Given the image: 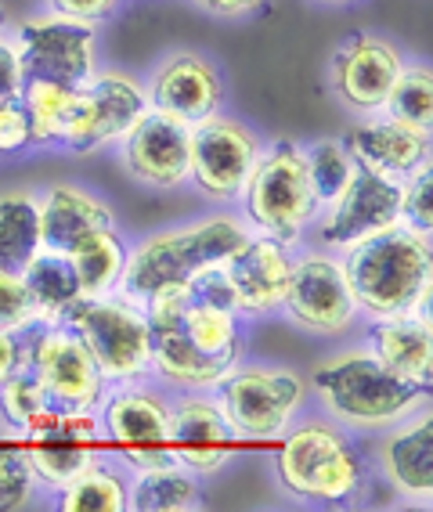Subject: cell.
<instances>
[{
	"label": "cell",
	"instance_id": "obj_12",
	"mask_svg": "<svg viewBox=\"0 0 433 512\" xmlns=\"http://www.w3.org/2000/svg\"><path fill=\"white\" fill-rule=\"evenodd\" d=\"M29 466L37 473L40 491H58L76 473L105 458V433L98 412H73L47 404L19 430Z\"/></svg>",
	"mask_w": 433,
	"mask_h": 512
},
{
	"label": "cell",
	"instance_id": "obj_23",
	"mask_svg": "<svg viewBox=\"0 0 433 512\" xmlns=\"http://www.w3.org/2000/svg\"><path fill=\"white\" fill-rule=\"evenodd\" d=\"M365 347H369L397 379L430 390V383H433L430 307H426V311L372 318L369 332H365Z\"/></svg>",
	"mask_w": 433,
	"mask_h": 512
},
{
	"label": "cell",
	"instance_id": "obj_25",
	"mask_svg": "<svg viewBox=\"0 0 433 512\" xmlns=\"http://www.w3.org/2000/svg\"><path fill=\"white\" fill-rule=\"evenodd\" d=\"M203 505V480L177 462L127 469V512H195Z\"/></svg>",
	"mask_w": 433,
	"mask_h": 512
},
{
	"label": "cell",
	"instance_id": "obj_37",
	"mask_svg": "<svg viewBox=\"0 0 433 512\" xmlns=\"http://www.w3.org/2000/svg\"><path fill=\"white\" fill-rule=\"evenodd\" d=\"M33 148V130L22 101H4L0 105V159L4 156H26Z\"/></svg>",
	"mask_w": 433,
	"mask_h": 512
},
{
	"label": "cell",
	"instance_id": "obj_13",
	"mask_svg": "<svg viewBox=\"0 0 433 512\" xmlns=\"http://www.w3.org/2000/svg\"><path fill=\"white\" fill-rule=\"evenodd\" d=\"M282 314L293 321L296 329L325 339L347 336L358 325L361 311L354 303L347 275H343L340 253H329L322 246L293 253Z\"/></svg>",
	"mask_w": 433,
	"mask_h": 512
},
{
	"label": "cell",
	"instance_id": "obj_7",
	"mask_svg": "<svg viewBox=\"0 0 433 512\" xmlns=\"http://www.w3.org/2000/svg\"><path fill=\"white\" fill-rule=\"evenodd\" d=\"M55 321L80 336L109 386L148 379L152 347H148V318L141 303L120 293L76 296Z\"/></svg>",
	"mask_w": 433,
	"mask_h": 512
},
{
	"label": "cell",
	"instance_id": "obj_4",
	"mask_svg": "<svg viewBox=\"0 0 433 512\" xmlns=\"http://www.w3.org/2000/svg\"><path fill=\"white\" fill-rule=\"evenodd\" d=\"M246 235V220L235 213H210L188 224L152 231L130 246L116 293L145 303L148 296L163 293L170 285H185L195 271L224 260Z\"/></svg>",
	"mask_w": 433,
	"mask_h": 512
},
{
	"label": "cell",
	"instance_id": "obj_3",
	"mask_svg": "<svg viewBox=\"0 0 433 512\" xmlns=\"http://www.w3.org/2000/svg\"><path fill=\"white\" fill-rule=\"evenodd\" d=\"M340 260L361 314L387 318V314L430 307L433 253L430 235H423V231L394 224V228L347 246Z\"/></svg>",
	"mask_w": 433,
	"mask_h": 512
},
{
	"label": "cell",
	"instance_id": "obj_26",
	"mask_svg": "<svg viewBox=\"0 0 433 512\" xmlns=\"http://www.w3.org/2000/svg\"><path fill=\"white\" fill-rule=\"evenodd\" d=\"M40 249V195L29 188L0 192V271H22Z\"/></svg>",
	"mask_w": 433,
	"mask_h": 512
},
{
	"label": "cell",
	"instance_id": "obj_11",
	"mask_svg": "<svg viewBox=\"0 0 433 512\" xmlns=\"http://www.w3.org/2000/svg\"><path fill=\"white\" fill-rule=\"evenodd\" d=\"M11 40L19 47L22 73L26 80L58 83V87H80L102 65L98 58V26L58 11H37L26 15L11 29Z\"/></svg>",
	"mask_w": 433,
	"mask_h": 512
},
{
	"label": "cell",
	"instance_id": "obj_32",
	"mask_svg": "<svg viewBox=\"0 0 433 512\" xmlns=\"http://www.w3.org/2000/svg\"><path fill=\"white\" fill-rule=\"evenodd\" d=\"M40 491V480L29 466V455L22 448V437L15 426L0 419V512L26 509Z\"/></svg>",
	"mask_w": 433,
	"mask_h": 512
},
{
	"label": "cell",
	"instance_id": "obj_41",
	"mask_svg": "<svg viewBox=\"0 0 433 512\" xmlns=\"http://www.w3.org/2000/svg\"><path fill=\"white\" fill-rule=\"evenodd\" d=\"M15 372H22V343H19V332L0 329V386L8 383V379Z\"/></svg>",
	"mask_w": 433,
	"mask_h": 512
},
{
	"label": "cell",
	"instance_id": "obj_40",
	"mask_svg": "<svg viewBox=\"0 0 433 512\" xmlns=\"http://www.w3.org/2000/svg\"><path fill=\"white\" fill-rule=\"evenodd\" d=\"M195 8L213 15V19L224 22H239V19H253L268 0H192Z\"/></svg>",
	"mask_w": 433,
	"mask_h": 512
},
{
	"label": "cell",
	"instance_id": "obj_14",
	"mask_svg": "<svg viewBox=\"0 0 433 512\" xmlns=\"http://www.w3.org/2000/svg\"><path fill=\"white\" fill-rule=\"evenodd\" d=\"M260 152H264V141L249 123L228 116V112H213L192 127V177L188 184L203 199L231 206L246 192V181Z\"/></svg>",
	"mask_w": 433,
	"mask_h": 512
},
{
	"label": "cell",
	"instance_id": "obj_22",
	"mask_svg": "<svg viewBox=\"0 0 433 512\" xmlns=\"http://www.w3.org/2000/svg\"><path fill=\"white\" fill-rule=\"evenodd\" d=\"M340 141L347 145L354 163L397 184L412 177L415 170L430 166V134L408 127V123H397L383 112L361 116Z\"/></svg>",
	"mask_w": 433,
	"mask_h": 512
},
{
	"label": "cell",
	"instance_id": "obj_8",
	"mask_svg": "<svg viewBox=\"0 0 433 512\" xmlns=\"http://www.w3.org/2000/svg\"><path fill=\"white\" fill-rule=\"evenodd\" d=\"M19 343L22 368L44 386L47 401L73 412H98L109 383L94 365L91 350L83 347L69 325L55 318H37L19 329Z\"/></svg>",
	"mask_w": 433,
	"mask_h": 512
},
{
	"label": "cell",
	"instance_id": "obj_16",
	"mask_svg": "<svg viewBox=\"0 0 433 512\" xmlns=\"http://www.w3.org/2000/svg\"><path fill=\"white\" fill-rule=\"evenodd\" d=\"M166 433H170V458L199 480L224 473L242 444L210 390H177V394H170Z\"/></svg>",
	"mask_w": 433,
	"mask_h": 512
},
{
	"label": "cell",
	"instance_id": "obj_34",
	"mask_svg": "<svg viewBox=\"0 0 433 512\" xmlns=\"http://www.w3.org/2000/svg\"><path fill=\"white\" fill-rule=\"evenodd\" d=\"M47 404L51 401H47L44 386H40L26 368L15 372L8 383L0 386V419L8 422V426H15V430H22V426H26L40 408H47Z\"/></svg>",
	"mask_w": 433,
	"mask_h": 512
},
{
	"label": "cell",
	"instance_id": "obj_31",
	"mask_svg": "<svg viewBox=\"0 0 433 512\" xmlns=\"http://www.w3.org/2000/svg\"><path fill=\"white\" fill-rule=\"evenodd\" d=\"M383 116L408 123L415 130H433V73L426 62H405L383 101Z\"/></svg>",
	"mask_w": 433,
	"mask_h": 512
},
{
	"label": "cell",
	"instance_id": "obj_36",
	"mask_svg": "<svg viewBox=\"0 0 433 512\" xmlns=\"http://www.w3.org/2000/svg\"><path fill=\"white\" fill-rule=\"evenodd\" d=\"M37 318H44V314L37 311L19 271H0V329L19 332Z\"/></svg>",
	"mask_w": 433,
	"mask_h": 512
},
{
	"label": "cell",
	"instance_id": "obj_9",
	"mask_svg": "<svg viewBox=\"0 0 433 512\" xmlns=\"http://www.w3.org/2000/svg\"><path fill=\"white\" fill-rule=\"evenodd\" d=\"M152 109L148 105L145 80L98 65L91 80L76 87L73 101V123H69V138L65 148L69 156H98L116 148L130 130L138 127V119Z\"/></svg>",
	"mask_w": 433,
	"mask_h": 512
},
{
	"label": "cell",
	"instance_id": "obj_18",
	"mask_svg": "<svg viewBox=\"0 0 433 512\" xmlns=\"http://www.w3.org/2000/svg\"><path fill=\"white\" fill-rule=\"evenodd\" d=\"M116 156L138 184L156 192H177L192 177V127L148 109L138 127L116 145Z\"/></svg>",
	"mask_w": 433,
	"mask_h": 512
},
{
	"label": "cell",
	"instance_id": "obj_24",
	"mask_svg": "<svg viewBox=\"0 0 433 512\" xmlns=\"http://www.w3.org/2000/svg\"><path fill=\"white\" fill-rule=\"evenodd\" d=\"M40 195V246L69 253L87 235L116 224V213L102 195L87 192L80 184H47Z\"/></svg>",
	"mask_w": 433,
	"mask_h": 512
},
{
	"label": "cell",
	"instance_id": "obj_30",
	"mask_svg": "<svg viewBox=\"0 0 433 512\" xmlns=\"http://www.w3.org/2000/svg\"><path fill=\"white\" fill-rule=\"evenodd\" d=\"M19 275L44 318H58L76 296H83L73 260H69L65 253H55V249H40V253L22 267Z\"/></svg>",
	"mask_w": 433,
	"mask_h": 512
},
{
	"label": "cell",
	"instance_id": "obj_33",
	"mask_svg": "<svg viewBox=\"0 0 433 512\" xmlns=\"http://www.w3.org/2000/svg\"><path fill=\"white\" fill-rule=\"evenodd\" d=\"M304 163L314 199H318L322 210L329 202H336V195L351 184L354 170H358V163H354V156L347 152V145L340 138H318L311 145H304Z\"/></svg>",
	"mask_w": 433,
	"mask_h": 512
},
{
	"label": "cell",
	"instance_id": "obj_15",
	"mask_svg": "<svg viewBox=\"0 0 433 512\" xmlns=\"http://www.w3.org/2000/svg\"><path fill=\"white\" fill-rule=\"evenodd\" d=\"M408 58L390 37L379 33H351L329 58V87L351 116H376L383 112L390 87Z\"/></svg>",
	"mask_w": 433,
	"mask_h": 512
},
{
	"label": "cell",
	"instance_id": "obj_1",
	"mask_svg": "<svg viewBox=\"0 0 433 512\" xmlns=\"http://www.w3.org/2000/svg\"><path fill=\"white\" fill-rule=\"evenodd\" d=\"M322 412L351 433H379L397 419L430 404V390L397 379L369 347H351L325 357L307 375Z\"/></svg>",
	"mask_w": 433,
	"mask_h": 512
},
{
	"label": "cell",
	"instance_id": "obj_20",
	"mask_svg": "<svg viewBox=\"0 0 433 512\" xmlns=\"http://www.w3.org/2000/svg\"><path fill=\"white\" fill-rule=\"evenodd\" d=\"M221 264L231 282V293H235V311L242 318L253 321L282 311V300H286L289 289V271H293V249L268 235L249 231Z\"/></svg>",
	"mask_w": 433,
	"mask_h": 512
},
{
	"label": "cell",
	"instance_id": "obj_21",
	"mask_svg": "<svg viewBox=\"0 0 433 512\" xmlns=\"http://www.w3.org/2000/svg\"><path fill=\"white\" fill-rule=\"evenodd\" d=\"M376 466L387 476L390 491L412 505L433 502V412L423 404L419 412L397 419L394 426L379 430Z\"/></svg>",
	"mask_w": 433,
	"mask_h": 512
},
{
	"label": "cell",
	"instance_id": "obj_27",
	"mask_svg": "<svg viewBox=\"0 0 433 512\" xmlns=\"http://www.w3.org/2000/svg\"><path fill=\"white\" fill-rule=\"evenodd\" d=\"M127 253H130V242L112 228H102L87 235L83 242H76L69 249V260L76 267V278H80V293L83 296H105V293H116V285L123 278V264H127Z\"/></svg>",
	"mask_w": 433,
	"mask_h": 512
},
{
	"label": "cell",
	"instance_id": "obj_19",
	"mask_svg": "<svg viewBox=\"0 0 433 512\" xmlns=\"http://www.w3.org/2000/svg\"><path fill=\"white\" fill-rule=\"evenodd\" d=\"M148 105L163 116H174L188 127L199 119L224 109L228 87H224L221 65L199 51H170L156 62L145 80Z\"/></svg>",
	"mask_w": 433,
	"mask_h": 512
},
{
	"label": "cell",
	"instance_id": "obj_28",
	"mask_svg": "<svg viewBox=\"0 0 433 512\" xmlns=\"http://www.w3.org/2000/svg\"><path fill=\"white\" fill-rule=\"evenodd\" d=\"M19 101L29 116L33 148L62 152L65 138H69V123H73V101H76L73 87H58V83H44V80H26Z\"/></svg>",
	"mask_w": 433,
	"mask_h": 512
},
{
	"label": "cell",
	"instance_id": "obj_5",
	"mask_svg": "<svg viewBox=\"0 0 433 512\" xmlns=\"http://www.w3.org/2000/svg\"><path fill=\"white\" fill-rule=\"evenodd\" d=\"M239 202L249 231L275 238L289 249L300 246L322 213L307 177L304 145L293 138H275L264 145Z\"/></svg>",
	"mask_w": 433,
	"mask_h": 512
},
{
	"label": "cell",
	"instance_id": "obj_2",
	"mask_svg": "<svg viewBox=\"0 0 433 512\" xmlns=\"http://www.w3.org/2000/svg\"><path fill=\"white\" fill-rule=\"evenodd\" d=\"M278 484L289 498L304 505H340L358 502L369 487V462L347 426L336 419H296L278 440L275 455Z\"/></svg>",
	"mask_w": 433,
	"mask_h": 512
},
{
	"label": "cell",
	"instance_id": "obj_6",
	"mask_svg": "<svg viewBox=\"0 0 433 512\" xmlns=\"http://www.w3.org/2000/svg\"><path fill=\"white\" fill-rule=\"evenodd\" d=\"M224 419L242 444H275L300 419L307 379L286 365H239L224 372L210 390Z\"/></svg>",
	"mask_w": 433,
	"mask_h": 512
},
{
	"label": "cell",
	"instance_id": "obj_35",
	"mask_svg": "<svg viewBox=\"0 0 433 512\" xmlns=\"http://www.w3.org/2000/svg\"><path fill=\"white\" fill-rule=\"evenodd\" d=\"M401 224L423 235L433 231V166H423L401 181Z\"/></svg>",
	"mask_w": 433,
	"mask_h": 512
},
{
	"label": "cell",
	"instance_id": "obj_43",
	"mask_svg": "<svg viewBox=\"0 0 433 512\" xmlns=\"http://www.w3.org/2000/svg\"><path fill=\"white\" fill-rule=\"evenodd\" d=\"M0 33H8V11H4V4H0Z\"/></svg>",
	"mask_w": 433,
	"mask_h": 512
},
{
	"label": "cell",
	"instance_id": "obj_17",
	"mask_svg": "<svg viewBox=\"0 0 433 512\" xmlns=\"http://www.w3.org/2000/svg\"><path fill=\"white\" fill-rule=\"evenodd\" d=\"M394 224H401V184L358 166L351 184L318 213L311 228L318 235V246L329 253H343L361 238H372Z\"/></svg>",
	"mask_w": 433,
	"mask_h": 512
},
{
	"label": "cell",
	"instance_id": "obj_39",
	"mask_svg": "<svg viewBox=\"0 0 433 512\" xmlns=\"http://www.w3.org/2000/svg\"><path fill=\"white\" fill-rule=\"evenodd\" d=\"M22 87H26V73H22L19 47H15L8 29V33H0V105L4 101H19Z\"/></svg>",
	"mask_w": 433,
	"mask_h": 512
},
{
	"label": "cell",
	"instance_id": "obj_29",
	"mask_svg": "<svg viewBox=\"0 0 433 512\" xmlns=\"http://www.w3.org/2000/svg\"><path fill=\"white\" fill-rule=\"evenodd\" d=\"M51 494L62 512H127V473L102 458Z\"/></svg>",
	"mask_w": 433,
	"mask_h": 512
},
{
	"label": "cell",
	"instance_id": "obj_42",
	"mask_svg": "<svg viewBox=\"0 0 433 512\" xmlns=\"http://www.w3.org/2000/svg\"><path fill=\"white\" fill-rule=\"evenodd\" d=\"M314 4H325V8H351L358 0H314Z\"/></svg>",
	"mask_w": 433,
	"mask_h": 512
},
{
	"label": "cell",
	"instance_id": "obj_38",
	"mask_svg": "<svg viewBox=\"0 0 433 512\" xmlns=\"http://www.w3.org/2000/svg\"><path fill=\"white\" fill-rule=\"evenodd\" d=\"M127 0H44L47 11L69 15V19L91 22V26H105L109 19H116Z\"/></svg>",
	"mask_w": 433,
	"mask_h": 512
},
{
	"label": "cell",
	"instance_id": "obj_10",
	"mask_svg": "<svg viewBox=\"0 0 433 512\" xmlns=\"http://www.w3.org/2000/svg\"><path fill=\"white\" fill-rule=\"evenodd\" d=\"M166 419H170V390L159 383H145V379L109 386L98 404L105 448L116 451L127 469L174 462Z\"/></svg>",
	"mask_w": 433,
	"mask_h": 512
}]
</instances>
